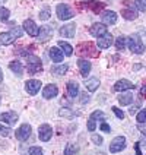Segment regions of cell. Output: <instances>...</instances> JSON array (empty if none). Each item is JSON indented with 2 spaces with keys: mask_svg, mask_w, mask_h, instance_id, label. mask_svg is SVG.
I'll return each instance as SVG.
<instances>
[{
  "mask_svg": "<svg viewBox=\"0 0 146 155\" xmlns=\"http://www.w3.org/2000/svg\"><path fill=\"white\" fill-rule=\"evenodd\" d=\"M99 127H101V130H104V132H110V130H111L110 129V126H108L105 121H102V123L99 124Z\"/></svg>",
  "mask_w": 146,
  "mask_h": 155,
  "instance_id": "41",
  "label": "cell"
},
{
  "mask_svg": "<svg viewBox=\"0 0 146 155\" xmlns=\"http://www.w3.org/2000/svg\"><path fill=\"white\" fill-rule=\"evenodd\" d=\"M104 119H105V114H104L102 111H99V110L94 111L89 116V119H88V130H89V132H94V130L96 129V121L104 120Z\"/></svg>",
  "mask_w": 146,
  "mask_h": 155,
  "instance_id": "7",
  "label": "cell"
},
{
  "mask_svg": "<svg viewBox=\"0 0 146 155\" xmlns=\"http://www.w3.org/2000/svg\"><path fill=\"white\" fill-rule=\"evenodd\" d=\"M50 59H51L53 61H56V63H60V61H63V59H64V53L61 51L59 47H53V48H50Z\"/></svg>",
  "mask_w": 146,
  "mask_h": 155,
  "instance_id": "19",
  "label": "cell"
},
{
  "mask_svg": "<svg viewBox=\"0 0 146 155\" xmlns=\"http://www.w3.org/2000/svg\"><path fill=\"white\" fill-rule=\"evenodd\" d=\"M102 21H104V24L114 25V24L117 22V13L112 12V10H105L102 13Z\"/></svg>",
  "mask_w": 146,
  "mask_h": 155,
  "instance_id": "20",
  "label": "cell"
},
{
  "mask_svg": "<svg viewBox=\"0 0 146 155\" xmlns=\"http://www.w3.org/2000/svg\"><path fill=\"white\" fill-rule=\"evenodd\" d=\"M50 37H51V26H43L38 34L40 43H45L47 40H50Z\"/></svg>",
  "mask_w": 146,
  "mask_h": 155,
  "instance_id": "22",
  "label": "cell"
},
{
  "mask_svg": "<svg viewBox=\"0 0 146 155\" xmlns=\"http://www.w3.org/2000/svg\"><path fill=\"white\" fill-rule=\"evenodd\" d=\"M124 148H126V138L124 136H115L110 143V152L117 154V152H121Z\"/></svg>",
  "mask_w": 146,
  "mask_h": 155,
  "instance_id": "6",
  "label": "cell"
},
{
  "mask_svg": "<svg viewBox=\"0 0 146 155\" xmlns=\"http://www.w3.org/2000/svg\"><path fill=\"white\" fill-rule=\"evenodd\" d=\"M0 135H3V136H8L10 135V129L6 127V126H3V124H0Z\"/></svg>",
  "mask_w": 146,
  "mask_h": 155,
  "instance_id": "38",
  "label": "cell"
},
{
  "mask_svg": "<svg viewBox=\"0 0 146 155\" xmlns=\"http://www.w3.org/2000/svg\"><path fill=\"white\" fill-rule=\"evenodd\" d=\"M9 69L12 70L15 75H18V76H22V73H24V66L21 64V61L18 60H13L9 63Z\"/></svg>",
  "mask_w": 146,
  "mask_h": 155,
  "instance_id": "25",
  "label": "cell"
},
{
  "mask_svg": "<svg viewBox=\"0 0 146 155\" xmlns=\"http://www.w3.org/2000/svg\"><path fill=\"white\" fill-rule=\"evenodd\" d=\"M18 113L15 111H8V113H2L0 114V120H3V121H6L8 124H15L18 121Z\"/></svg>",
  "mask_w": 146,
  "mask_h": 155,
  "instance_id": "17",
  "label": "cell"
},
{
  "mask_svg": "<svg viewBox=\"0 0 146 155\" xmlns=\"http://www.w3.org/2000/svg\"><path fill=\"white\" fill-rule=\"evenodd\" d=\"M77 152V147L73 143H67L64 148V155H75Z\"/></svg>",
  "mask_w": 146,
  "mask_h": 155,
  "instance_id": "32",
  "label": "cell"
},
{
  "mask_svg": "<svg viewBox=\"0 0 146 155\" xmlns=\"http://www.w3.org/2000/svg\"><path fill=\"white\" fill-rule=\"evenodd\" d=\"M112 111L115 113V116H117L118 119H124V113L121 111L120 108H117V107H112Z\"/></svg>",
  "mask_w": 146,
  "mask_h": 155,
  "instance_id": "39",
  "label": "cell"
},
{
  "mask_svg": "<svg viewBox=\"0 0 146 155\" xmlns=\"http://www.w3.org/2000/svg\"><path fill=\"white\" fill-rule=\"evenodd\" d=\"M56 12H57V18L61 21H67V19L75 16V10L70 8L69 5H64V3H60L56 9Z\"/></svg>",
  "mask_w": 146,
  "mask_h": 155,
  "instance_id": "4",
  "label": "cell"
},
{
  "mask_svg": "<svg viewBox=\"0 0 146 155\" xmlns=\"http://www.w3.org/2000/svg\"><path fill=\"white\" fill-rule=\"evenodd\" d=\"M3 82V73H2V69H0V84Z\"/></svg>",
  "mask_w": 146,
  "mask_h": 155,
  "instance_id": "46",
  "label": "cell"
},
{
  "mask_svg": "<svg viewBox=\"0 0 146 155\" xmlns=\"http://www.w3.org/2000/svg\"><path fill=\"white\" fill-rule=\"evenodd\" d=\"M80 6H88V8H91L92 10H94L95 13H99L101 10L104 9V3H101V2H96V0H91L89 3H80Z\"/></svg>",
  "mask_w": 146,
  "mask_h": 155,
  "instance_id": "23",
  "label": "cell"
},
{
  "mask_svg": "<svg viewBox=\"0 0 146 155\" xmlns=\"http://www.w3.org/2000/svg\"><path fill=\"white\" fill-rule=\"evenodd\" d=\"M127 45H129L130 51L135 53V54H142L145 51V44L142 43L139 35H130L127 38Z\"/></svg>",
  "mask_w": 146,
  "mask_h": 155,
  "instance_id": "3",
  "label": "cell"
},
{
  "mask_svg": "<svg viewBox=\"0 0 146 155\" xmlns=\"http://www.w3.org/2000/svg\"><path fill=\"white\" fill-rule=\"evenodd\" d=\"M28 72L31 73V75H34L37 72H41L43 70V64H41V60L34 56V54H29L28 57Z\"/></svg>",
  "mask_w": 146,
  "mask_h": 155,
  "instance_id": "5",
  "label": "cell"
},
{
  "mask_svg": "<svg viewBox=\"0 0 146 155\" xmlns=\"http://www.w3.org/2000/svg\"><path fill=\"white\" fill-rule=\"evenodd\" d=\"M57 94H59V89H57V85H54V84H48V85L43 89V97L45 100L54 98Z\"/></svg>",
  "mask_w": 146,
  "mask_h": 155,
  "instance_id": "16",
  "label": "cell"
},
{
  "mask_svg": "<svg viewBox=\"0 0 146 155\" xmlns=\"http://www.w3.org/2000/svg\"><path fill=\"white\" fill-rule=\"evenodd\" d=\"M92 140H94V143H96V145H102V138L99 135H92Z\"/></svg>",
  "mask_w": 146,
  "mask_h": 155,
  "instance_id": "40",
  "label": "cell"
},
{
  "mask_svg": "<svg viewBox=\"0 0 146 155\" xmlns=\"http://www.w3.org/2000/svg\"><path fill=\"white\" fill-rule=\"evenodd\" d=\"M131 101H133V95L131 94H123L118 97V103L121 105H129Z\"/></svg>",
  "mask_w": 146,
  "mask_h": 155,
  "instance_id": "29",
  "label": "cell"
},
{
  "mask_svg": "<svg viewBox=\"0 0 146 155\" xmlns=\"http://www.w3.org/2000/svg\"><path fill=\"white\" fill-rule=\"evenodd\" d=\"M77 66H79V70H80V75L82 76H88L89 75V72H91V63L88 60H85V59H79L77 60Z\"/></svg>",
  "mask_w": 146,
  "mask_h": 155,
  "instance_id": "18",
  "label": "cell"
},
{
  "mask_svg": "<svg viewBox=\"0 0 146 155\" xmlns=\"http://www.w3.org/2000/svg\"><path fill=\"white\" fill-rule=\"evenodd\" d=\"M135 3H136V6L139 8V10L146 12V0H135Z\"/></svg>",
  "mask_w": 146,
  "mask_h": 155,
  "instance_id": "36",
  "label": "cell"
},
{
  "mask_svg": "<svg viewBox=\"0 0 146 155\" xmlns=\"http://www.w3.org/2000/svg\"><path fill=\"white\" fill-rule=\"evenodd\" d=\"M140 92H142V95H143V97H146V84L142 86V91H140Z\"/></svg>",
  "mask_w": 146,
  "mask_h": 155,
  "instance_id": "45",
  "label": "cell"
},
{
  "mask_svg": "<svg viewBox=\"0 0 146 155\" xmlns=\"http://www.w3.org/2000/svg\"><path fill=\"white\" fill-rule=\"evenodd\" d=\"M10 16V10L6 8H0V21L2 22H6Z\"/></svg>",
  "mask_w": 146,
  "mask_h": 155,
  "instance_id": "33",
  "label": "cell"
},
{
  "mask_svg": "<svg viewBox=\"0 0 146 155\" xmlns=\"http://www.w3.org/2000/svg\"><path fill=\"white\" fill-rule=\"evenodd\" d=\"M136 120H138V123H146V108L140 110L136 114Z\"/></svg>",
  "mask_w": 146,
  "mask_h": 155,
  "instance_id": "34",
  "label": "cell"
},
{
  "mask_svg": "<svg viewBox=\"0 0 146 155\" xmlns=\"http://www.w3.org/2000/svg\"><path fill=\"white\" fill-rule=\"evenodd\" d=\"M75 31H76V24L70 22V24H66L64 26L60 28V35L64 37V38H73L75 37Z\"/></svg>",
  "mask_w": 146,
  "mask_h": 155,
  "instance_id": "14",
  "label": "cell"
},
{
  "mask_svg": "<svg viewBox=\"0 0 146 155\" xmlns=\"http://www.w3.org/2000/svg\"><path fill=\"white\" fill-rule=\"evenodd\" d=\"M135 85L127 81V79H120V81H117L114 86H112V91H115V92H123V91H127V89H133Z\"/></svg>",
  "mask_w": 146,
  "mask_h": 155,
  "instance_id": "12",
  "label": "cell"
},
{
  "mask_svg": "<svg viewBox=\"0 0 146 155\" xmlns=\"http://www.w3.org/2000/svg\"><path fill=\"white\" fill-rule=\"evenodd\" d=\"M69 69V64H60V66H53L51 72L54 75H64Z\"/></svg>",
  "mask_w": 146,
  "mask_h": 155,
  "instance_id": "28",
  "label": "cell"
},
{
  "mask_svg": "<svg viewBox=\"0 0 146 155\" xmlns=\"http://www.w3.org/2000/svg\"><path fill=\"white\" fill-rule=\"evenodd\" d=\"M126 44H127V38L123 37V35L115 40V47H117V50H124V48H126Z\"/></svg>",
  "mask_w": 146,
  "mask_h": 155,
  "instance_id": "30",
  "label": "cell"
},
{
  "mask_svg": "<svg viewBox=\"0 0 146 155\" xmlns=\"http://www.w3.org/2000/svg\"><path fill=\"white\" fill-rule=\"evenodd\" d=\"M139 145H140V142H136V145H135V149H136V155H142V154H140V148H139Z\"/></svg>",
  "mask_w": 146,
  "mask_h": 155,
  "instance_id": "43",
  "label": "cell"
},
{
  "mask_svg": "<svg viewBox=\"0 0 146 155\" xmlns=\"http://www.w3.org/2000/svg\"><path fill=\"white\" fill-rule=\"evenodd\" d=\"M31 133H32V129H31V124H22L19 129L16 130V139L18 140H21V142H24L26 139L31 136Z\"/></svg>",
  "mask_w": 146,
  "mask_h": 155,
  "instance_id": "10",
  "label": "cell"
},
{
  "mask_svg": "<svg viewBox=\"0 0 146 155\" xmlns=\"http://www.w3.org/2000/svg\"><path fill=\"white\" fill-rule=\"evenodd\" d=\"M76 54L77 56H89V57H98V48L95 47L94 43L86 41V43H80L76 47Z\"/></svg>",
  "mask_w": 146,
  "mask_h": 155,
  "instance_id": "1",
  "label": "cell"
},
{
  "mask_svg": "<svg viewBox=\"0 0 146 155\" xmlns=\"http://www.w3.org/2000/svg\"><path fill=\"white\" fill-rule=\"evenodd\" d=\"M60 116H61V117H67V119H73V117H75V114L70 111L69 108H61V110H60Z\"/></svg>",
  "mask_w": 146,
  "mask_h": 155,
  "instance_id": "35",
  "label": "cell"
},
{
  "mask_svg": "<svg viewBox=\"0 0 146 155\" xmlns=\"http://www.w3.org/2000/svg\"><path fill=\"white\" fill-rule=\"evenodd\" d=\"M53 136V129L50 124H47V123H44L40 126V129H38V138L40 140H43V142H47V140H50Z\"/></svg>",
  "mask_w": 146,
  "mask_h": 155,
  "instance_id": "8",
  "label": "cell"
},
{
  "mask_svg": "<svg viewBox=\"0 0 146 155\" xmlns=\"http://www.w3.org/2000/svg\"><path fill=\"white\" fill-rule=\"evenodd\" d=\"M114 43V38H112V35L110 32H107V34H104L102 37H99L98 38V41H96V47L98 48H108V47H111V44Z\"/></svg>",
  "mask_w": 146,
  "mask_h": 155,
  "instance_id": "11",
  "label": "cell"
},
{
  "mask_svg": "<svg viewBox=\"0 0 146 155\" xmlns=\"http://www.w3.org/2000/svg\"><path fill=\"white\" fill-rule=\"evenodd\" d=\"M138 127H139V130H140V132L146 136V126L145 124H143V123H140V124H138Z\"/></svg>",
  "mask_w": 146,
  "mask_h": 155,
  "instance_id": "42",
  "label": "cell"
},
{
  "mask_svg": "<svg viewBox=\"0 0 146 155\" xmlns=\"http://www.w3.org/2000/svg\"><path fill=\"white\" fill-rule=\"evenodd\" d=\"M89 32H91V35H94V37H96V38H99V37H102L104 34H107L108 31H107V26H105V24L96 22V24H94V25L91 26Z\"/></svg>",
  "mask_w": 146,
  "mask_h": 155,
  "instance_id": "13",
  "label": "cell"
},
{
  "mask_svg": "<svg viewBox=\"0 0 146 155\" xmlns=\"http://www.w3.org/2000/svg\"><path fill=\"white\" fill-rule=\"evenodd\" d=\"M50 15H51V9L48 8V6H44L43 10L40 12V19L47 21V19H50Z\"/></svg>",
  "mask_w": 146,
  "mask_h": 155,
  "instance_id": "31",
  "label": "cell"
},
{
  "mask_svg": "<svg viewBox=\"0 0 146 155\" xmlns=\"http://www.w3.org/2000/svg\"><path fill=\"white\" fill-rule=\"evenodd\" d=\"M59 48L64 53V56H72L73 54V48L69 43H64V41H59Z\"/></svg>",
  "mask_w": 146,
  "mask_h": 155,
  "instance_id": "27",
  "label": "cell"
},
{
  "mask_svg": "<svg viewBox=\"0 0 146 155\" xmlns=\"http://www.w3.org/2000/svg\"><path fill=\"white\" fill-rule=\"evenodd\" d=\"M22 28H24V31H26V34L31 35V37H38V34H40V28L31 19H26L24 22V25H22Z\"/></svg>",
  "mask_w": 146,
  "mask_h": 155,
  "instance_id": "9",
  "label": "cell"
},
{
  "mask_svg": "<svg viewBox=\"0 0 146 155\" xmlns=\"http://www.w3.org/2000/svg\"><path fill=\"white\" fill-rule=\"evenodd\" d=\"M29 155H44L43 154V149L38 147H32L29 148Z\"/></svg>",
  "mask_w": 146,
  "mask_h": 155,
  "instance_id": "37",
  "label": "cell"
},
{
  "mask_svg": "<svg viewBox=\"0 0 146 155\" xmlns=\"http://www.w3.org/2000/svg\"><path fill=\"white\" fill-rule=\"evenodd\" d=\"M25 88H26V92L29 95H35L41 89V82L37 81V79H29L25 84Z\"/></svg>",
  "mask_w": 146,
  "mask_h": 155,
  "instance_id": "15",
  "label": "cell"
},
{
  "mask_svg": "<svg viewBox=\"0 0 146 155\" xmlns=\"http://www.w3.org/2000/svg\"><path fill=\"white\" fill-rule=\"evenodd\" d=\"M21 35H22V29L19 26L12 31H6V32L0 34V45H8V44L15 43Z\"/></svg>",
  "mask_w": 146,
  "mask_h": 155,
  "instance_id": "2",
  "label": "cell"
},
{
  "mask_svg": "<svg viewBox=\"0 0 146 155\" xmlns=\"http://www.w3.org/2000/svg\"><path fill=\"white\" fill-rule=\"evenodd\" d=\"M121 16L127 21H133L138 18V12L135 8H126V9H121Z\"/></svg>",
  "mask_w": 146,
  "mask_h": 155,
  "instance_id": "21",
  "label": "cell"
},
{
  "mask_svg": "<svg viewBox=\"0 0 146 155\" xmlns=\"http://www.w3.org/2000/svg\"><path fill=\"white\" fill-rule=\"evenodd\" d=\"M85 86L89 92H94V91L98 89V86H99V79H98V78H89V79L85 81Z\"/></svg>",
  "mask_w": 146,
  "mask_h": 155,
  "instance_id": "24",
  "label": "cell"
},
{
  "mask_svg": "<svg viewBox=\"0 0 146 155\" xmlns=\"http://www.w3.org/2000/svg\"><path fill=\"white\" fill-rule=\"evenodd\" d=\"M80 98H82V103H83V104H86L88 101H89V97H86V94H82V97H80Z\"/></svg>",
  "mask_w": 146,
  "mask_h": 155,
  "instance_id": "44",
  "label": "cell"
},
{
  "mask_svg": "<svg viewBox=\"0 0 146 155\" xmlns=\"http://www.w3.org/2000/svg\"><path fill=\"white\" fill-rule=\"evenodd\" d=\"M67 94H69L70 98H76V95L79 94V85L75 81H70L67 84Z\"/></svg>",
  "mask_w": 146,
  "mask_h": 155,
  "instance_id": "26",
  "label": "cell"
}]
</instances>
